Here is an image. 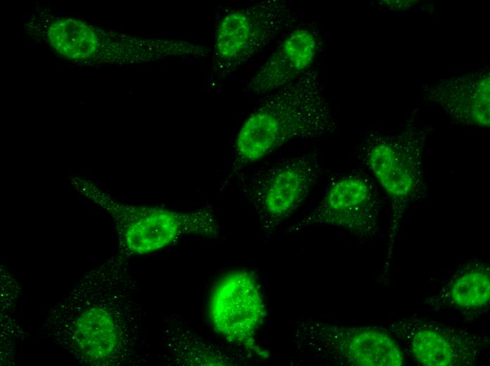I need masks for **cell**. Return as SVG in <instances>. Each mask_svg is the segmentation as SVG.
<instances>
[{
    "mask_svg": "<svg viewBox=\"0 0 490 366\" xmlns=\"http://www.w3.org/2000/svg\"><path fill=\"white\" fill-rule=\"evenodd\" d=\"M315 152L281 160L253 176L244 187L264 225L274 227L291 215L306 199L320 175Z\"/></svg>",
    "mask_w": 490,
    "mask_h": 366,
    "instance_id": "8",
    "label": "cell"
},
{
    "mask_svg": "<svg viewBox=\"0 0 490 366\" xmlns=\"http://www.w3.org/2000/svg\"><path fill=\"white\" fill-rule=\"evenodd\" d=\"M379 213L371 182L360 173H348L331 182L317 207L292 228L325 224L365 236L375 232Z\"/></svg>",
    "mask_w": 490,
    "mask_h": 366,
    "instance_id": "10",
    "label": "cell"
},
{
    "mask_svg": "<svg viewBox=\"0 0 490 366\" xmlns=\"http://www.w3.org/2000/svg\"><path fill=\"white\" fill-rule=\"evenodd\" d=\"M337 125L318 73L310 69L265 97L241 126L231 170L221 189L240 170L287 143L333 134Z\"/></svg>",
    "mask_w": 490,
    "mask_h": 366,
    "instance_id": "2",
    "label": "cell"
},
{
    "mask_svg": "<svg viewBox=\"0 0 490 366\" xmlns=\"http://www.w3.org/2000/svg\"><path fill=\"white\" fill-rule=\"evenodd\" d=\"M72 184L113 219L125 251L146 254L162 249L185 236H215L218 225L211 210L177 211L115 201L91 182L74 178Z\"/></svg>",
    "mask_w": 490,
    "mask_h": 366,
    "instance_id": "3",
    "label": "cell"
},
{
    "mask_svg": "<svg viewBox=\"0 0 490 366\" xmlns=\"http://www.w3.org/2000/svg\"><path fill=\"white\" fill-rule=\"evenodd\" d=\"M298 20L292 5L281 0H264L231 10L215 32L213 72L225 77L239 69Z\"/></svg>",
    "mask_w": 490,
    "mask_h": 366,
    "instance_id": "4",
    "label": "cell"
},
{
    "mask_svg": "<svg viewBox=\"0 0 490 366\" xmlns=\"http://www.w3.org/2000/svg\"><path fill=\"white\" fill-rule=\"evenodd\" d=\"M490 300V271L486 263H473L464 268L425 303L434 307L463 310L485 309Z\"/></svg>",
    "mask_w": 490,
    "mask_h": 366,
    "instance_id": "13",
    "label": "cell"
},
{
    "mask_svg": "<svg viewBox=\"0 0 490 366\" xmlns=\"http://www.w3.org/2000/svg\"><path fill=\"white\" fill-rule=\"evenodd\" d=\"M387 329L426 366L472 365L489 343L486 334L419 315L392 317Z\"/></svg>",
    "mask_w": 490,
    "mask_h": 366,
    "instance_id": "5",
    "label": "cell"
},
{
    "mask_svg": "<svg viewBox=\"0 0 490 366\" xmlns=\"http://www.w3.org/2000/svg\"><path fill=\"white\" fill-rule=\"evenodd\" d=\"M51 46L69 59H82L92 56L98 48V38L87 23L72 18L54 22L48 31Z\"/></svg>",
    "mask_w": 490,
    "mask_h": 366,
    "instance_id": "14",
    "label": "cell"
},
{
    "mask_svg": "<svg viewBox=\"0 0 490 366\" xmlns=\"http://www.w3.org/2000/svg\"><path fill=\"white\" fill-rule=\"evenodd\" d=\"M265 314L259 284L247 270L227 273L211 294L208 315L214 330L227 341L263 358L268 352L257 343L256 334Z\"/></svg>",
    "mask_w": 490,
    "mask_h": 366,
    "instance_id": "6",
    "label": "cell"
},
{
    "mask_svg": "<svg viewBox=\"0 0 490 366\" xmlns=\"http://www.w3.org/2000/svg\"><path fill=\"white\" fill-rule=\"evenodd\" d=\"M417 134L406 132L397 137H375L364 149L367 167L392 201L390 244L420 187L422 141Z\"/></svg>",
    "mask_w": 490,
    "mask_h": 366,
    "instance_id": "9",
    "label": "cell"
},
{
    "mask_svg": "<svg viewBox=\"0 0 490 366\" xmlns=\"http://www.w3.org/2000/svg\"><path fill=\"white\" fill-rule=\"evenodd\" d=\"M111 262L87 272L48 313L41 330L79 362L104 366L125 353L126 331Z\"/></svg>",
    "mask_w": 490,
    "mask_h": 366,
    "instance_id": "1",
    "label": "cell"
},
{
    "mask_svg": "<svg viewBox=\"0 0 490 366\" xmlns=\"http://www.w3.org/2000/svg\"><path fill=\"white\" fill-rule=\"evenodd\" d=\"M322 46V37L316 30H293L250 79L245 91L265 94L296 80L310 69Z\"/></svg>",
    "mask_w": 490,
    "mask_h": 366,
    "instance_id": "11",
    "label": "cell"
},
{
    "mask_svg": "<svg viewBox=\"0 0 490 366\" xmlns=\"http://www.w3.org/2000/svg\"><path fill=\"white\" fill-rule=\"evenodd\" d=\"M489 71L482 68L441 82L424 99L461 123L489 127Z\"/></svg>",
    "mask_w": 490,
    "mask_h": 366,
    "instance_id": "12",
    "label": "cell"
},
{
    "mask_svg": "<svg viewBox=\"0 0 490 366\" xmlns=\"http://www.w3.org/2000/svg\"><path fill=\"white\" fill-rule=\"evenodd\" d=\"M299 339L319 354L341 364L356 366H401L404 354L397 340L374 326L306 322Z\"/></svg>",
    "mask_w": 490,
    "mask_h": 366,
    "instance_id": "7",
    "label": "cell"
}]
</instances>
